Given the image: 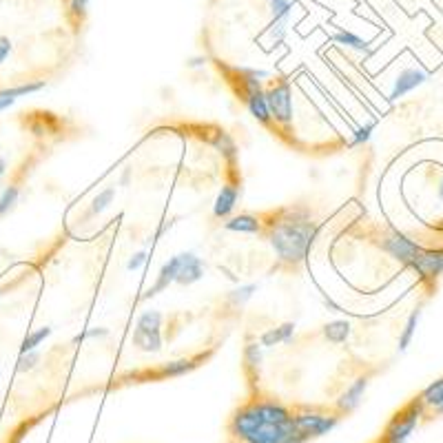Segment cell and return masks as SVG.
I'll return each mask as SVG.
<instances>
[{"instance_id":"obj_28","label":"cell","mask_w":443,"mask_h":443,"mask_svg":"<svg viewBox=\"0 0 443 443\" xmlns=\"http://www.w3.org/2000/svg\"><path fill=\"white\" fill-rule=\"evenodd\" d=\"M16 200H18V189L16 187L5 189L3 195H0V215H5L9 208L16 204Z\"/></svg>"},{"instance_id":"obj_34","label":"cell","mask_w":443,"mask_h":443,"mask_svg":"<svg viewBox=\"0 0 443 443\" xmlns=\"http://www.w3.org/2000/svg\"><path fill=\"white\" fill-rule=\"evenodd\" d=\"M145 259H147V253H145V251L136 253V255L131 257V262H129V270H136V268H140L142 264H145Z\"/></svg>"},{"instance_id":"obj_6","label":"cell","mask_w":443,"mask_h":443,"mask_svg":"<svg viewBox=\"0 0 443 443\" xmlns=\"http://www.w3.org/2000/svg\"><path fill=\"white\" fill-rule=\"evenodd\" d=\"M266 100H268V109H270V115L275 118L279 124L289 126L293 122V98H291V85L282 80L277 82L275 87H273L268 94H266Z\"/></svg>"},{"instance_id":"obj_12","label":"cell","mask_w":443,"mask_h":443,"mask_svg":"<svg viewBox=\"0 0 443 443\" xmlns=\"http://www.w3.org/2000/svg\"><path fill=\"white\" fill-rule=\"evenodd\" d=\"M180 266H182V255H175V257H171V259H168V262L162 266V270H160L158 279H155V284H153L151 289L145 293V299H149V297H153V295H158L160 291L168 289V284L177 279Z\"/></svg>"},{"instance_id":"obj_3","label":"cell","mask_w":443,"mask_h":443,"mask_svg":"<svg viewBox=\"0 0 443 443\" xmlns=\"http://www.w3.org/2000/svg\"><path fill=\"white\" fill-rule=\"evenodd\" d=\"M423 414V403L419 399H414L408 403L401 412L393 416V421L388 423L384 433V443H406L412 435V430L419 423V416Z\"/></svg>"},{"instance_id":"obj_14","label":"cell","mask_w":443,"mask_h":443,"mask_svg":"<svg viewBox=\"0 0 443 443\" xmlns=\"http://www.w3.org/2000/svg\"><path fill=\"white\" fill-rule=\"evenodd\" d=\"M235 202H238V189L231 187V184L222 187L217 200H215V206H213V213L217 217H226L233 208H235Z\"/></svg>"},{"instance_id":"obj_22","label":"cell","mask_w":443,"mask_h":443,"mask_svg":"<svg viewBox=\"0 0 443 443\" xmlns=\"http://www.w3.org/2000/svg\"><path fill=\"white\" fill-rule=\"evenodd\" d=\"M419 315H421V312H419V310H414L412 315L408 317V324H406V328H403L401 340H399V350H406V348L410 346L412 335H414V331H416V324H419Z\"/></svg>"},{"instance_id":"obj_26","label":"cell","mask_w":443,"mask_h":443,"mask_svg":"<svg viewBox=\"0 0 443 443\" xmlns=\"http://www.w3.org/2000/svg\"><path fill=\"white\" fill-rule=\"evenodd\" d=\"M113 195H115V189H107V191H102L100 195H96V198H94V204H91V213H94V215L102 213L104 208H107V206L111 204Z\"/></svg>"},{"instance_id":"obj_33","label":"cell","mask_w":443,"mask_h":443,"mask_svg":"<svg viewBox=\"0 0 443 443\" xmlns=\"http://www.w3.org/2000/svg\"><path fill=\"white\" fill-rule=\"evenodd\" d=\"M11 54V41L7 36H0V64H3Z\"/></svg>"},{"instance_id":"obj_35","label":"cell","mask_w":443,"mask_h":443,"mask_svg":"<svg viewBox=\"0 0 443 443\" xmlns=\"http://www.w3.org/2000/svg\"><path fill=\"white\" fill-rule=\"evenodd\" d=\"M5 173H7V160L0 158V177H3Z\"/></svg>"},{"instance_id":"obj_5","label":"cell","mask_w":443,"mask_h":443,"mask_svg":"<svg viewBox=\"0 0 443 443\" xmlns=\"http://www.w3.org/2000/svg\"><path fill=\"white\" fill-rule=\"evenodd\" d=\"M293 421H295V428L306 439H312V437H321L326 433H331V430L340 423V416L317 412V410H304V412L293 414Z\"/></svg>"},{"instance_id":"obj_27","label":"cell","mask_w":443,"mask_h":443,"mask_svg":"<svg viewBox=\"0 0 443 443\" xmlns=\"http://www.w3.org/2000/svg\"><path fill=\"white\" fill-rule=\"evenodd\" d=\"M268 5H270V11H273V16H275V20L289 18V14H291V0H268Z\"/></svg>"},{"instance_id":"obj_7","label":"cell","mask_w":443,"mask_h":443,"mask_svg":"<svg viewBox=\"0 0 443 443\" xmlns=\"http://www.w3.org/2000/svg\"><path fill=\"white\" fill-rule=\"evenodd\" d=\"M384 249L403 264H412L416 259V255L421 253L419 246H416L414 242H410L406 235H401V233H390V235L384 240Z\"/></svg>"},{"instance_id":"obj_4","label":"cell","mask_w":443,"mask_h":443,"mask_svg":"<svg viewBox=\"0 0 443 443\" xmlns=\"http://www.w3.org/2000/svg\"><path fill=\"white\" fill-rule=\"evenodd\" d=\"M160 326H162V315L158 310H149L145 315H140L133 331V344L140 350H147V353H158L162 348Z\"/></svg>"},{"instance_id":"obj_23","label":"cell","mask_w":443,"mask_h":443,"mask_svg":"<svg viewBox=\"0 0 443 443\" xmlns=\"http://www.w3.org/2000/svg\"><path fill=\"white\" fill-rule=\"evenodd\" d=\"M246 368H249L251 372H257L259 370V363H262V346L259 344H249L246 346Z\"/></svg>"},{"instance_id":"obj_18","label":"cell","mask_w":443,"mask_h":443,"mask_svg":"<svg viewBox=\"0 0 443 443\" xmlns=\"http://www.w3.org/2000/svg\"><path fill=\"white\" fill-rule=\"evenodd\" d=\"M324 335L331 344H344L350 337V324L348 321H331L324 328Z\"/></svg>"},{"instance_id":"obj_21","label":"cell","mask_w":443,"mask_h":443,"mask_svg":"<svg viewBox=\"0 0 443 443\" xmlns=\"http://www.w3.org/2000/svg\"><path fill=\"white\" fill-rule=\"evenodd\" d=\"M43 87H45V82H27V85L14 87V89H5V91H0V98H11V100H16V98H20V96L36 94V91H41Z\"/></svg>"},{"instance_id":"obj_24","label":"cell","mask_w":443,"mask_h":443,"mask_svg":"<svg viewBox=\"0 0 443 443\" xmlns=\"http://www.w3.org/2000/svg\"><path fill=\"white\" fill-rule=\"evenodd\" d=\"M333 41L340 43V45H346V47H353V49H357V51H361L363 47H366V43H363L359 36L350 34V31H337V34L333 36Z\"/></svg>"},{"instance_id":"obj_8","label":"cell","mask_w":443,"mask_h":443,"mask_svg":"<svg viewBox=\"0 0 443 443\" xmlns=\"http://www.w3.org/2000/svg\"><path fill=\"white\" fill-rule=\"evenodd\" d=\"M410 266L421 277H439L443 273V251H421Z\"/></svg>"},{"instance_id":"obj_29","label":"cell","mask_w":443,"mask_h":443,"mask_svg":"<svg viewBox=\"0 0 443 443\" xmlns=\"http://www.w3.org/2000/svg\"><path fill=\"white\" fill-rule=\"evenodd\" d=\"M255 291H257V286H255V284L242 286V289H238V291H233V293H231V302L235 304V306H240V304H244V302H246V299H251Z\"/></svg>"},{"instance_id":"obj_13","label":"cell","mask_w":443,"mask_h":443,"mask_svg":"<svg viewBox=\"0 0 443 443\" xmlns=\"http://www.w3.org/2000/svg\"><path fill=\"white\" fill-rule=\"evenodd\" d=\"M204 275V266H202V259L195 257L193 253H182V266L177 273V279L180 284H193L202 279Z\"/></svg>"},{"instance_id":"obj_15","label":"cell","mask_w":443,"mask_h":443,"mask_svg":"<svg viewBox=\"0 0 443 443\" xmlns=\"http://www.w3.org/2000/svg\"><path fill=\"white\" fill-rule=\"evenodd\" d=\"M419 401L423 403V408L430 406V408H435L437 412H443V379L430 384L421 393Z\"/></svg>"},{"instance_id":"obj_17","label":"cell","mask_w":443,"mask_h":443,"mask_svg":"<svg viewBox=\"0 0 443 443\" xmlns=\"http://www.w3.org/2000/svg\"><path fill=\"white\" fill-rule=\"evenodd\" d=\"M226 231H235V233H259V219L253 215H240L226 222Z\"/></svg>"},{"instance_id":"obj_36","label":"cell","mask_w":443,"mask_h":443,"mask_svg":"<svg viewBox=\"0 0 443 443\" xmlns=\"http://www.w3.org/2000/svg\"><path fill=\"white\" fill-rule=\"evenodd\" d=\"M439 198H443V182H441V189H439Z\"/></svg>"},{"instance_id":"obj_1","label":"cell","mask_w":443,"mask_h":443,"mask_svg":"<svg viewBox=\"0 0 443 443\" xmlns=\"http://www.w3.org/2000/svg\"><path fill=\"white\" fill-rule=\"evenodd\" d=\"M231 435L242 443H306L308 439L295 428V421L273 423L257 412L255 403L240 408L231 416Z\"/></svg>"},{"instance_id":"obj_19","label":"cell","mask_w":443,"mask_h":443,"mask_svg":"<svg viewBox=\"0 0 443 443\" xmlns=\"http://www.w3.org/2000/svg\"><path fill=\"white\" fill-rule=\"evenodd\" d=\"M198 363H193L191 359H180V361H171V363H166V366L160 370V377H180V375H184L189 370H193Z\"/></svg>"},{"instance_id":"obj_32","label":"cell","mask_w":443,"mask_h":443,"mask_svg":"<svg viewBox=\"0 0 443 443\" xmlns=\"http://www.w3.org/2000/svg\"><path fill=\"white\" fill-rule=\"evenodd\" d=\"M375 129V124H366V126H361L355 131V138H353V145H361V142H366L370 138V131Z\"/></svg>"},{"instance_id":"obj_25","label":"cell","mask_w":443,"mask_h":443,"mask_svg":"<svg viewBox=\"0 0 443 443\" xmlns=\"http://www.w3.org/2000/svg\"><path fill=\"white\" fill-rule=\"evenodd\" d=\"M213 145L226 155V158H235V153H238V149H235V142H233L226 133H217L215 138H213Z\"/></svg>"},{"instance_id":"obj_30","label":"cell","mask_w":443,"mask_h":443,"mask_svg":"<svg viewBox=\"0 0 443 443\" xmlns=\"http://www.w3.org/2000/svg\"><path fill=\"white\" fill-rule=\"evenodd\" d=\"M38 361H41V355H38L36 350H31V353H22L20 359H18V370L27 372V370H31L36 366Z\"/></svg>"},{"instance_id":"obj_2","label":"cell","mask_w":443,"mask_h":443,"mask_svg":"<svg viewBox=\"0 0 443 443\" xmlns=\"http://www.w3.org/2000/svg\"><path fill=\"white\" fill-rule=\"evenodd\" d=\"M317 238V226L306 217H284L270 228V244L282 262L297 264L306 257Z\"/></svg>"},{"instance_id":"obj_20","label":"cell","mask_w":443,"mask_h":443,"mask_svg":"<svg viewBox=\"0 0 443 443\" xmlns=\"http://www.w3.org/2000/svg\"><path fill=\"white\" fill-rule=\"evenodd\" d=\"M51 335V328H41V331H36V333H29L27 337H24V342H22V346H20V353H31V350H36L38 346H41L47 337Z\"/></svg>"},{"instance_id":"obj_10","label":"cell","mask_w":443,"mask_h":443,"mask_svg":"<svg viewBox=\"0 0 443 443\" xmlns=\"http://www.w3.org/2000/svg\"><path fill=\"white\" fill-rule=\"evenodd\" d=\"M426 78H428V75H426L423 71H419V69H406V71H401L399 78L395 80L393 91H390V98H393V100L403 98L406 94H410L412 89H416L419 85H423Z\"/></svg>"},{"instance_id":"obj_16","label":"cell","mask_w":443,"mask_h":443,"mask_svg":"<svg viewBox=\"0 0 443 443\" xmlns=\"http://www.w3.org/2000/svg\"><path fill=\"white\" fill-rule=\"evenodd\" d=\"M295 333V324H284L279 326V328H273V331H266L262 335V346H275V344H282V342H289L291 337Z\"/></svg>"},{"instance_id":"obj_9","label":"cell","mask_w":443,"mask_h":443,"mask_svg":"<svg viewBox=\"0 0 443 443\" xmlns=\"http://www.w3.org/2000/svg\"><path fill=\"white\" fill-rule=\"evenodd\" d=\"M366 388H368V379H366V377H359V379H355L353 384L346 388V393L340 397V401H337V412H342V414L353 412L359 406V403H361Z\"/></svg>"},{"instance_id":"obj_11","label":"cell","mask_w":443,"mask_h":443,"mask_svg":"<svg viewBox=\"0 0 443 443\" xmlns=\"http://www.w3.org/2000/svg\"><path fill=\"white\" fill-rule=\"evenodd\" d=\"M246 104H249V111L255 115L259 122H262V124H270L273 115H270L268 100H266V94L262 91V87L246 89Z\"/></svg>"},{"instance_id":"obj_31","label":"cell","mask_w":443,"mask_h":443,"mask_svg":"<svg viewBox=\"0 0 443 443\" xmlns=\"http://www.w3.org/2000/svg\"><path fill=\"white\" fill-rule=\"evenodd\" d=\"M87 9H89V0H71V3H69V14L75 20L85 18L87 16Z\"/></svg>"}]
</instances>
